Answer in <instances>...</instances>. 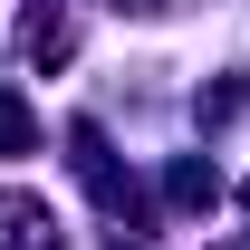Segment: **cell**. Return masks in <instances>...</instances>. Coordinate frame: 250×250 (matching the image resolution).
<instances>
[{
	"label": "cell",
	"mask_w": 250,
	"mask_h": 250,
	"mask_svg": "<svg viewBox=\"0 0 250 250\" xmlns=\"http://www.w3.org/2000/svg\"><path fill=\"white\" fill-rule=\"evenodd\" d=\"M173 202H183V212H212V202H221L212 164H173Z\"/></svg>",
	"instance_id": "3957f363"
},
{
	"label": "cell",
	"mask_w": 250,
	"mask_h": 250,
	"mask_svg": "<svg viewBox=\"0 0 250 250\" xmlns=\"http://www.w3.org/2000/svg\"><path fill=\"white\" fill-rule=\"evenodd\" d=\"M241 202H250V192H241Z\"/></svg>",
	"instance_id": "5b68a950"
},
{
	"label": "cell",
	"mask_w": 250,
	"mask_h": 250,
	"mask_svg": "<svg viewBox=\"0 0 250 250\" xmlns=\"http://www.w3.org/2000/svg\"><path fill=\"white\" fill-rule=\"evenodd\" d=\"M67 48H77V39H67V20H48V10H39V20H29V58L48 67V58H67Z\"/></svg>",
	"instance_id": "277c9868"
},
{
	"label": "cell",
	"mask_w": 250,
	"mask_h": 250,
	"mask_svg": "<svg viewBox=\"0 0 250 250\" xmlns=\"http://www.w3.org/2000/svg\"><path fill=\"white\" fill-rule=\"evenodd\" d=\"M0 154H39V116H29V96H10V87H0Z\"/></svg>",
	"instance_id": "7a4b0ae2"
},
{
	"label": "cell",
	"mask_w": 250,
	"mask_h": 250,
	"mask_svg": "<svg viewBox=\"0 0 250 250\" xmlns=\"http://www.w3.org/2000/svg\"><path fill=\"white\" fill-rule=\"evenodd\" d=\"M0 250H58V221L29 192H0Z\"/></svg>",
	"instance_id": "6da1fadb"
}]
</instances>
